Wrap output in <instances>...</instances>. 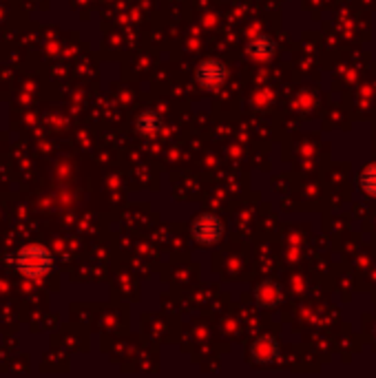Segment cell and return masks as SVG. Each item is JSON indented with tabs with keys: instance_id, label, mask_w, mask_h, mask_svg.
<instances>
[{
	"instance_id": "6da1fadb",
	"label": "cell",
	"mask_w": 376,
	"mask_h": 378,
	"mask_svg": "<svg viewBox=\"0 0 376 378\" xmlns=\"http://www.w3.org/2000/svg\"><path fill=\"white\" fill-rule=\"evenodd\" d=\"M11 265L27 279H42L51 272L54 267V257L51 252L40 244H29L20 248L18 252H13L9 257Z\"/></svg>"
},
{
	"instance_id": "7a4b0ae2",
	"label": "cell",
	"mask_w": 376,
	"mask_h": 378,
	"mask_svg": "<svg viewBox=\"0 0 376 378\" xmlns=\"http://www.w3.org/2000/svg\"><path fill=\"white\" fill-rule=\"evenodd\" d=\"M193 237L199 244H217L224 237V224L222 219L213 213H203L193 222Z\"/></svg>"
},
{
	"instance_id": "3957f363",
	"label": "cell",
	"mask_w": 376,
	"mask_h": 378,
	"mask_svg": "<svg viewBox=\"0 0 376 378\" xmlns=\"http://www.w3.org/2000/svg\"><path fill=\"white\" fill-rule=\"evenodd\" d=\"M197 80L206 87H219L226 80V67L219 60H206L197 69Z\"/></svg>"
},
{
	"instance_id": "277c9868",
	"label": "cell",
	"mask_w": 376,
	"mask_h": 378,
	"mask_svg": "<svg viewBox=\"0 0 376 378\" xmlns=\"http://www.w3.org/2000/svg\"><path fill=\"white\" fill-rule=\"evenodd\" d=\"M275 51V42L268 38V36H259L255 38L253 42L248 44V53L257 58V60H265V58H270Z\"/></svg>"
},
{
	"instance_id": "5b68a950",
	"label": "cell",
	"mask_w": 376,
	"mask_h": 378,
	"mask_svg": "<svg viewBox=\"0 0 376 378\" xmlns=\"http://www.w3.org/2000/svg\"><path fill=\"white\" fill-rule=\"evenodd\" d=\"M277 352V345L272 339H259L255 345H253V356L259 360V363H265V360H270Z\"/></svg>"
},
{
	"instance_id": "8992f818",
	"label": "cell",
	"mask_w": 376,
	"mask_h": 378,
	"mask_svg": "<svg viewBox=\"0 0 376 378\" xmlns=\"http://www.w3.org/2000/svg\"><path fill=\"white\" fill-rule=\"evenodd\" d=\"M162 129V120L155 115V113H144V115H139L137 118V131L139 133H144V135H153V133H158Z\"/></svg>"
},
{
	"instance_id": "52a82bcc",
	"label": "cell",
	"mask_w": 376,
	"mask_h": 378,
	"mask_svg": "<svg viewBox=\"0 0 376 378\" xmlns=\"http://www.w3.org/2000/svg\"><path fill=\"white\" fill-rule=\"evenodd\" d=\"M361 188H363L368 195L376 197V164L368 166V168L361 172Z\"/></svg>"
}]
</instances>
